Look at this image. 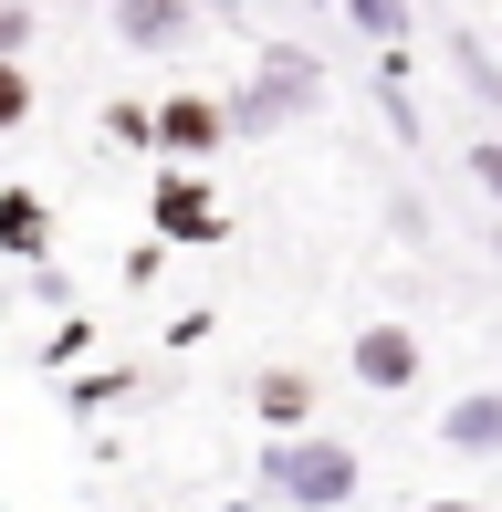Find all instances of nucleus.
Segmentation results:
<instances>
[{"mask_svg": "<svg viewBox=\"0 0 502 512\" xmlns=\"http://www.w3.org/2000/svg\"><path fill=\"white\" fill-rule=\"evenodd\" d=\"M356 450L346 439H325V429H283L262 450V492L272 502H293V512H335V502H356Z\"/></svg>", "mask_w": 502, "mask_h": 512, "instance_id": "f257e3e1", "label": "nucleus"}, {"mask_svg": "<svg viewBox=\"0 0 502 512\" xmlns=\"http://www.w3.org/2000/svg\"><path fill=\"white\" fill-rule=\"evenodd\" d=\"M314 105H325V63L293 53V42H272L262 74L231 95V136H272V126H293V115H314Z\"/></svg>", "mask_w": 502, "mask_h": 512, "instance_id": "f03ea898", "label": "nucleus"}, {"mask_svg": "<svg viewBox=\"0 0 502 512\" xmlns=\"http://www.w3.org/2000/svg\"><path fill=\"white\" fill-rule=\"evenodd\" d=\"M147 220H157V241H189V251L231 241V209L210 199V178H199V168H157V189H147Z\"/></svg>", "mask_w": 502, "mask_h": 512, "instance_id": "7ed1b4c3", "label": "nucleus"}, {"mask_svg": "<svg viewBox=\"0 0 502 512\" xmlns=\"http://www.w3.org/2000/svg\"><path fill=\"white\" fill-rule=\"evenodd\" d=\"M147 126H157V157H168V168H210V157L231 147V105L220 95H168Z\"/></svg>", "mask_w": 502, "mask_h": 512, "instance_id": "20e7f679", "label": "nucleus"}, {"mask_svg": "<svg viewBox=\"0 0 502 512\" xmlns=\"http://www.w3.org/2000/svg\"><path fill=\"white\" fill-rule=\"evenodd\" d=\"M346 366H356V387H377V398H408L419 366H429V345H419V324H356Z\"/></svg>", "mask_w": 502, "mask_h": 512, "instance_id": "39448f33", "label": "nucleus"}, {"mask_svg": "<svg viewBox=\"0 0 502 512\" xmlns=\"http://www.w3.org/2000/svg\"><path fill=\"white\" fill-rule=\"evenodd\" d=\"M116 42L126 53H189L199 42V0H116Z\"/></svg>", "mask_w": 502, "mask_h": 512, "instance_id": "423d86ee", "label": "nucleus"}, {"mask_svg": "<svg viewBox=\"0 0 502 512\" xmlns=\"http://www.w3.org/2000/svg\"><path fill=\"white\" fill-rule=\"evenodd\" d=\"M440 450H461V460H502V387H471V398L440 408Z\"/></svg>", "mask_w": 502, "mask_h": 512, "instance_id": "0eeeda50", "label": "nucleus"}, {"mask_svg": "<svg viewBox=\"0 0 502 512\" xmlns=\"http://www.w3.org/2000/svg\"><path fill=\"white\" fill-rule=\"evenodd\" d=\"M251 418H262L272 439L304 429V418H314V377H304V366H262V377H251Z\"/></svg>", "mask_w": 502, "mask_h": 512, "instance_id": "6e6552de", "label": "nucleus"}, {"mask_svg": "<svg viewBox=\"0 0 502 512\" xmlns=\"http://www.w3.org/2000/svg\"><path fill=\"white\" fill-rule=\"evenodd\" d=\"M0 251H11V262H42V251H53V209L32 189H0Z\"/></svg>", "mask_w": 502, "mask_h": 512, "instance_id": "1a4fd4ad", "label": "nucleus"}, {"mask_svg": "<svg viewBox=\"0 0 502 512\" xmlns=\"http://www.w3.org/2000/svg\"><path fill=\"white\" fill-rule=\"evenodd\" d=\"M335 11H346V21H356V32H367V42H377V53H398V42H408V32H419V0H335Z\"/></svg>", "mask_w": 502, "mask_h": 512, "instance_id": "9d476101", "label": "nucleus"}, {"mask_svg": "<svg viewBox=\"0 0 502 512\" xmlns=\"http://www.w3.org/2000/svg\"><path fill=\"white\" fill-rule=\"evenodd\" d=\"M450 63H461V84H471L482 105H502V53H492L482 32H450Z\"/></svg>", "mask_w": 502, "mask_h": 512, "instance_id": "9b49d317", "label": "nucleus"}, {"mask_svg": "<svg viewBox=\"0 0 502 512\" xmlns=\"http://www.w3.org/2000/svg\"><path fill=\"white\" fill-rule=\"evenodd\" d=\"M461 168H471V189L502 209V136H471V147H461Z\"/></svg>", "mask_w": 502, "mask_h": 512, "instance_id": "f8f14e48", "label": "nucleus"}, {"mask_svg": "<svg viewBox=\"0 0 502 512\" xmlns=\"http://www.w3.org/2000/svg\"><path fill=\"white\" fill-rule=\"evenodd\" d=\"M11 126H32V74L0 63V136H11Z\"/></svg>", "mask_w": 502, "mask_h": 512, "instance_id": "ddd939ff", "label": "nucleus"}, {"mask_svg": "<svg viewBox=\"0 0 502 512\" xmlns=\"http://www.w3.org/2000/svg\"><path fill=\"white\" fill-rule=\"evenodd\" d=\"M32 53V0H0V63Z\"/></svg>", "mask_w": 502, "mask_h": 512, "instance_id": "4468645a", "label": "nucleus"}, {"mask_svg": "<svg viewBox=\"0 0 502 512\" xmlns=\"http://www.w3.org/2000/svg\"><path fill=\"white\" fill-rule=\"evenodd\" d=\"M419 512H471V502H419Z\"/></svg>", "mask_w": 502, "mask_h": 512, "instance_id": "2eb2a0df", "label": "nucleus"}, {"mask_svg": "<svg viewBox=\"0 0 502 512\" xmlns=\"http://www.w3.org/2000/svg\"><path fill=\"white\" fill-rule=\"evenodd\" d=\"M492 251H502V220H492Z\"/></svg>", "mask_w": 502, "mask_h": 512, "instance_id": "dca6fc26", "label": "nucleus"}, {"mask_svg": "<svg viewBox=\"0 0 502 512\" xmlns=\"http://www.w3.org/2000/svg\"><path fill=\"white\" fill-rule=\"evenodd\" d=\"M199 11H220V0H199Z\"/></svg>", "mask_w": 502, "mask_h": 512, "instance_id": "f3484780", "label": "nucleus"}]
</instances>
